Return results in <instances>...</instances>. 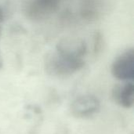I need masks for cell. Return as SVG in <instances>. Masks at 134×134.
<instances>
[{"instance_id":"6da1fadb","label":"cell","mask_w":134,"mask_h":134,"mask_svg":"<svg viewBox=\"0 0 134 134\" xmlns=\"http://www.w3.org/2000/svg\"><path fill=\"white\" fill-rule=\"evenodd\" d=\"M44 65L48 75L54 77H67L81 70L85 65V61L82 58L69 57L55 51L46 55Z\"/></svg>"},{"instance_id":"7a4b0ae2","label":"cell","mask_w":134,"mask_h":134,"mask_svg":"<svg viewBox=\"0 0 134 134\" xmlns=\"http://www.w3.org/2000/svg\"><path fill=\"white\" fill-rule=\"evenodd\" d=\"M59 3L60 0H27L23 11L30 20H42L57 12Z\"/></svg>"},{"instance_id":"3957f363","label":"cell","mask_w":134,"mask_h":134,"mask_svg":"<svg viewBox=\"0 0 134 134\" xmlns=\"http://www.w3.org/2000/svg\"><path fill=\"white\" fill-rule=\"evenodd\" d=\"M100 109V102L93 95L86 94L77 97L70 106L71 114L78 119H88L97 115Z\"/></svg>"},{"instance_id":"277c9868","label":"cell","mask_w":134,"mask_h":134,"mask_svg":"<svg viewBox=\"0 0 134 134\" xmlns=\"http://www.w3.org/2000/svg\"><path fill=\"white\" fill-rule=\"evenodd\" d=\"M111 74L118 80L132 81L134 78V50L129 49L119 56L111 65Z\"/></svg>"},{"instance_id":"5b68a950","label":"cell","mask_w":134,"mask_h":134,"mask_svg":"<svg viewBox=\"0 0 134 134\" xmlns=\"http://www.w3.org/2000/svg\"><path fill=\"white\" fill-rule=\"evenodd\" d=\"M56 51L76 58H82L86 55V42L80 38H64L58 42L56 46Z\"/></svg>"},{"instance_id":"8992f818","label":"cell","mask_w":134,"mask_h":134,"mask_svg":"<svg viewBox=\"0 0 134 134\" xmlns=\"http://www.w3.org/2000/svg\"><path fill=\"white\" fill-rule=\"evenodd\" d=\"M112 97L115 103L125 108L133 107L134 102V86L132 82L118 84L112 90Z\"/></svg>"},{"instance_id":"52a82bcc","label":"cell","mask_w":134,"mask_h":134,"mask_svg":"<svg viewBox=\"0 0 134 134\" xmlns=\"http://www.w3.org/2000/svg\"><path fill=\"white\" fill-rule=\"evenodd\" d=\"M100 12L98 9L97 3L95 0H84L82 9L81 16L84 20L89 21L96 20L99 16Z\"/></svg>"},{"instance_id":"ba28073f","label":"cell","mask_w":134,"mask_h":134,"mask_svg":"<svg viewBox=\"0 0 134 134\" xmlns=\"http://www.w3.org/2000/svg\"><path fill=\"white\" fill-rule=\"evenodd\" d=\"M103 46V37L100 31H97L94 35V44H93V52L95 54H98Z\"/></svg>"},{"instance_id":"9c48e42d","label":"cell","mask_w":134,"mask_h":134,"mask_svg":"<svg viewBox=\"0 0 134 134\" xmlns=\"http://www.w3.org/2000/svg\"><path fill=\"white\" fill-rule=\"evenodd\" d=\"M4 19H5V14H4V12H3L2 8L0 5V23L3 22L4 21Z\"/></svg>"},{"instance_id":"30bf717a","label":"cell","mask_w":134,"mask_h":134,"mask_svg":"<svg viewBox=\"0 0 134 134\" xmlns=\"http://www.w3.org/2000/svg\"><path fill=\"white\" fill-rule=\"evenodd\" d=\"M2 65H3V61H2V58L1 53H0V70H1V68H2Z\"/></svg>"},{"instance_id":"8fae6325","label":"cell","mask_w":134,"mask_h":134,"mask_svg":"<svg viewBox=\"0 0 134 134\" xmlns=\"http://www.w3.org/2000/svg\"><path fill=\"white\" fill-rule=\"evenodd\" d=\"M1 34H2V27L0 26V37H1Z\"/></svg>"}]
</instances>
